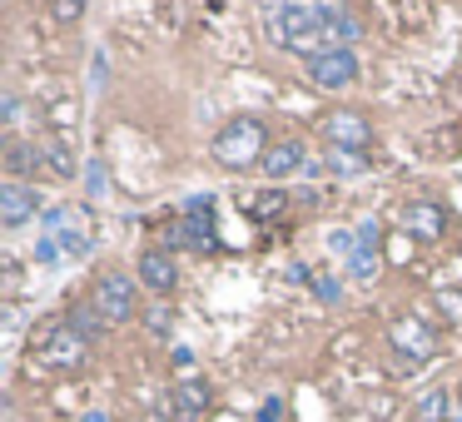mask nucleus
Returning a JSON list of instances; mask_svg holds the SVG:
<instances>
[{"instance_id": "obj_1", "label": "nucleus", "mask_w": 462, "mask_h": 422, "mask_svg": "<svg viewBox=\"0 0 462 422\" xmlns=\"http://www.w3.org/2000/svg\"><path fill=\"white\" fill-rule=\"evenodd\" d=\"M90 353L95 348L65 323V313L31 333V372L35 378H80L90 368Z\"/></svg>"}, {"instance_id": "obj_2", "label": "nucleus", "mask_w": 462, "mask_h": 422, "mask_svg": "<svg viewBox=\"0 0 462 422\" xmlns=\"http://www.w3.org/2000/svg\"><path fill=\"white\" fill-rule=\"evenodd\" d=\"M269 124H263V115H234V120H224L219 130H214L209 140V160L219 164L224 174H244V170H259L263 154H269Z\"/></svg>"}, {"instance_id": "obj_3", "label": "nucleus", "mask_w": 462, "mask_h": 422, "mask_svg": "<svg viewBox=\"0 0 462 422\" xmlns=\"http://www.w3.org/2000/svg\"><path fill=\"white\" fill-rule=\"evenodd\" d=\"M85 298L95 303V313H100L110 328L140 323V313H144V289H140V279L125 273V269H100L90 279V289H85Z\"/></svg>"}, {"instance_id": "obj_4", "label": "nucleus", "mask_w": 462, "mask_h": 422, "mask_svg": "<svg viewBox=\"0 0 462 422\" xmlns=\"http://www.w3.org/2000/svg\"><path fill=\"white\" fill-rule=\"evenodd\" d=\"M398 229L402 239H412L418 249H438V243L452 239V214L442 199L432 194H412V199L398 204Z\"/></svg>"}, {"instance_id": "obj_5", "label": "nucleus", "mask_w": 462, "mask_h": 422, "mask_svg": "<svg viewBox=\"0 0 462 422\" xmlns=\"http://www.w3.org/2000/svg\"><path fill=\"white\" fill-rule=\"evenodd\" d=\"M363 80V55L358 50H323L303 60V85L319 95H348Z\"/></svg>"}, {"instance_id": "obj_6", "label": "nucleus", "mask_w": 462, "mask_h": 422, "mask_svg": "<svg viewBox=\"0 0 462 422\" xmlns=\"http://www.w3.org/2000/svg\"><path fill=\"white\" fill-rule=\"evenodd\" d=\"M313 134H319L323 150H368L373 144V120L353 105H333L328 115L313 120Z\"/></svg>"}, {"instance_id": "obj_7", "label": "nucleus", "mask_w": 462, "mask_h": 422, "mask_svg": "<svg viewBox=\"0 0 462 422\" xmlns=\"http://www.w3.org/2000/svg\"><path fill=\"white\" fill-rule=\"evenodd\" d=\"M134 279H140V289L150 293V298H174V289H180V263H174L170 249L150 243V249L140 253V263H134Z\"/></svg>"}, {"instance_id": "obj_8", "label": "nucleus", "mask_w": 462, "mask_h": 422, "mask_svg": "<svg viewBox=\"0 0 462 422\" xmlns=\"http://www.w3.org/2000/svg\"><path fill=\"white\" fill-rule=\"evenodd\" d=\"M309 170V140L303 134H279V140L269 144V154H263V164H259V174L269 184H289L293 174H303Z\"/></svg>"}, {"instance_id": "obj_9", "label": "nucleus", "mask_w": 462, "mask_h": 422, "mask_svg": "<svg viewBox=\"0 0 462 422\" xmlns=\"http://www.w3.org/2000/svg\"><path fill=\"white\" fill-rule=\"evenodd\" d=\"M41 184H21V179H0V229H21V224L41 219Z\"/></svg>"}, {"instance_id": "obj_10", "label": "nucleus", "mask_w": 462, "mask_h": 422, "mask_svg": "<svg viewBox=\"0 0 462 422\" xmlns=\"http://www.w3.org/2000/svg\"><path fill=\"white\" fill-rule=\"evenodd\" d=\"M209 408H214V382L209 378L170 382V417L174 422H204Z\"/></svg>"}, {"instance_id": "obj_11", "label": "nucleus", "mask_w": 462, "mask_h": 422, "mask_svg": "<svg viewBox=\"0 0 462 422\" xmlns=\"http://www.w3.org/2000/svg\"><path fill=\"white\" fill-rule=\"evenodd\" d=\"M35 150H41V174L55 184H75L80 179V150L55 134H35Z\"/></svg>"}, {"instance_id": "obj_12", "label": "nucleus", "mask_w": 462, "mask_h": 422, "mask_svg": "<svg viewBox=\"0 0 462 422\" xmlns=\"http://www.w3.org/2000/svg\"><path fill=\"white\" fill-rule=\"evenodd\" d=\"M0 160H5V179H21V184L41 179V150H35V140H25V134H5Z\"/></svg>"}, {"instance_id": "obj_13", "label": "nucleus", "mask_w": 462, "mask_h": 422, "mask_svg": "<svg viewBox=\"0 0 462 422\" xmlns=\"http://www.w3.org/2000/svg\"><path fill=\"white\" fill-rule=\"evenodd\" d=\"M412 422H452V412H457V392L452 388H422L418 398H412Z\"/></svg>"}, {"instance_id": "obj_14", "label": "nucleus", "mask_w": 462, "mask_h": 422, "mask_svg": "<svg viewBox=\"0 0 462 422\" xmlns=\"http://www.w3.org/2000/svg\"><path fill=\"white\" fill-rule=\"evenodd\" d=\"M65 323H70V328L80 333V338L90 343V348H100V343H105V338H110V333H115L110 323H105L100 313H95V303H90V298L70 303V308H65Z\"/></svg>"}, {"instance_id": "obj_15", "label": "nucleus", "mask_w": 462, "mask_h": 422, "mask_svg": "<svg viewBox=\"0 0 462 422\" xmlns=\"http://www.w3.org/2000/svg\"><path fill=\"white\" fill-rule=\"evenodd\" d=\"M140 323H144V333H150V338H170L174 333V308H170V298H150L144 303V313H140Z\"/></svg>"}, {"instance_id": "obj_16", "label": "nucleus", "mask_w": 462, "mask_h": 422, "mask_svg": "<svg viewBox=\"0 0 462 422\" xmlns=\"http://www.w3.org/2000/svg\"><path fill=\"white\" fill-rule=\"evenodd\" d=\"M323 164H328V174H338V179H353V174H368V150H328Z\"/></svg>"}, {"instance_id": "obj_17", "label": "nucleus", "mask_w": 462, "mask_h": 422, "mask_svg": "<svg viewBox=\"0 0 462 422\" xmlns=\"http://www.w3.org/2000/svg\"><path fill=\"white\" fill-rule=\"evenodd\" d=\"M432 308H438V318L448 323V328H462V289L438 283V289H432Z\"/></svg>"}, {"instance_id": "obj_18", "label": "nucleus", "mask_w": 462, "mask_h": 422, "mask_svg": "<svg viewBox=\"0 0 462 422\" xmlns=\"http://www.w3.org/2000/svg\"><path fill=\"white\" fill-rule=\"evenodd\" d=\"M85 11H90V0H45V15H51L60 31H75V25L85 21Z\"/></svg>"}, {"instance_id": "obj_19", "label": "nucleus", "mask_w": 462, "mask_h": 422, "mask_svg": "<svg viewBox=\"0 0 462 422\" xmlns=\"http://www.w3.org/2000/svg\"><path fill=\"white\" fill-rule=\"evenodd\" d=\"M348 279H358V283L378 279V243H358V249L348 253Z\"/></svg>"}, {"instance_id": "obj_20", "label": "nucleus", "mask_w": 462, "mask_h": 422, "mask_svg": "<svg viewBox=\"0 0 462 422\" xmlns=\"http://www.w3.org/2000/svg\"><path fill=\"white\" fill-rule=\"evenodd\" d=\"M0 124H5V134H21L25 124V100L15 85H5V95H0Z\"/></svg>"}, {"instance_id": "obj_21", "label": "nucleus", "mask_w": 462, "mask_h": 422, "mask_svg": "<svg viewBox=\"0 0 462 422\" xmlns=\"http://www.w3.org/2000/svg\"><path fill=\"white\" fill-rule=\"evenodd\" d=\"M283 209H289V194H283V184H273V189L254 194V204H249L254 219H273V214H283Z\"/></svg>"}, {"instance_id": "obj_22", "label": "nucleus", "mask_w": 462, "mask_h": 422, "mask_svg": "<svg viewBox=\"0 0 462 422\" xmlns=\"http://www.w3.org/2000/svg\"><path fill=\"white\" fill-rule=\"evenodd\" d=\"M283 412H289V408H283V398H269L259 408V422H283Z\"/></svg>"}, {"instance_id": "obj_23", "label": "nucleus", "mask_w": 462, "mask_h": 422, "mask_svg": "<svg viewBox=\"0 0 462 422\" xmlns=\"http://www.w3.org/2000/svg\"><path fill=\"white\" fill-rule=\"evenodd\" d=\"M90 194H95V199H105V164L100 160H90Z\"/></svg>"}, {"instance_id": "obj_24", "label": "nucleus", "mask_w": 462, "mask_h": 422, "mask_svg": "<svg viewBox=\"0 0 462 422\" xmlns=\"http://www.w3.org/2000/svg\"><path fill=\"white\" fill-rule=\"evenodd\" d=\"M75 422H115V412H110V408H85Z\"/></svg>"}, {"instance_id": "obj_25", "label": "nucleus", "mask_w": 462, "mask_h": 422, "mask_svg": "<svg viewBox=\"0 0 462 422\" xmlns=\"http://www.w3.org/2000/svg\"><path fill=\"white\" fill-rule=\"evenodd\" d=\"M11 5H15V0H11Z\"/></svg>"}]
</instances>
